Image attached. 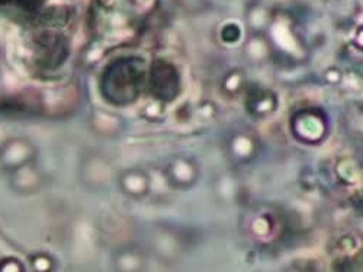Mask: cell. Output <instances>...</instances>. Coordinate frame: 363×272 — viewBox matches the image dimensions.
I'll return each instance as SVG.
<instances>
[{"mask_svg":"<svg viewBox=\"0 0 363 272\" xmlns=\"http://www.w3.org/2000/svg\"><path fill=\"white\" fill-rule=\"evenodd\" d=\"M143 83L141 63L133 58H123L112 63L102 76L104 98L115 105L131 104L140 94Z\"/></svg>","mask_w":363,"mask_h":272,"instance_id":"1","label":"cell"}]
</instances>
